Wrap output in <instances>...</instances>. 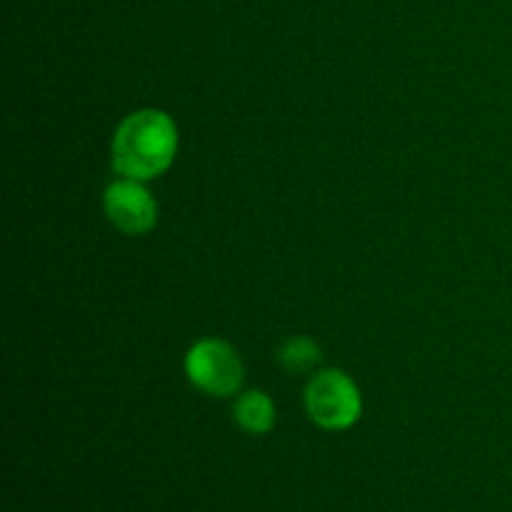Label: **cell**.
I'll list each match as a JSON object with an SVG mask.
<instances>
[{"label":"cell","mask_w":512,"mask_h":512,"mask_svg":"<svg viewBox=\"0 0 512 512\" xmlns=\"http://www.w3.org/2000/svg\"><path fill=\"white\" fill-rule=\"evenodd\" d=\"M178 153V128L163 110H138L115 130L113 168L130 180L165 173Z\"/></svg>","instance_id":"6da1fadb"},{"label":"cell","mask_w":512,"mask_h":512,"mask_svg":"<svg viewBox=\"0 0 512 512\" xmlns=\"http://www.w3.org/2000/svg\"><path fill=\"white\" fill-rule=\"evenodd\" d=\"M305 405L325 430H345L363 413V398L353 380L340 370H320L305 388Z\"/></svg>","instance_id":"7a4b0ae2"},{"label":"cell","mask_w":512,"mask_h":512,"mask_svg":"<svg viewBox=\"0 0 512 512\" xmlns=\"http://www.w3.org/2000/svg\"><path fill=\"white\" fill-rule=\"evenodd\" d=\"M188 380L210 398H228L243 385V363L223 340H200L185 355Z\"/></svg>","instance_id":"3957f363"},{"label":"cell","mask_w":512,"mask_h":512,"mask_svg":"<svg viewBox=\"0 0 512 512\" xmlns=\"http://www.w3.org/2000/svg\"><path fill=\"white\" fill-rule=\"evenodd\" d=\"M103 208L110 223L125 235H145L158 223V205L140 180H118L108 185Z\"/></svg>","instance_id":"277c9868"},{"label":"cell","mask_w":512,"mask_h":512,"mask_svg":"<svg viewBox=\"0 0 512 512\" xmlns=\"http://www.w3.org/2000/svg\"><path fill=\"white\" fill-rule=\"evenodd\" d=\"M235 423L250 435H265L275 425V405L265 393H245L235 403Z\"/></svg>","instance_id":"5b68a950"},{"label":"cell","mask_w":512,"mask_h":512,"mask_svg":"<svg viewBox=\"0 0 512 512\" xmlns=\"http://www.w3.org/2000/svg\"><path fill=\"white\" fill-rule=\"evenodd\" d=\"M280 363H283L285 370L290 373H308L310 368L320 363V348L315 340L310 338H293L280 348Z\"/></svg>","instance_id":"8992f818"}]
</instances>
